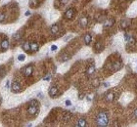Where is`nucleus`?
<instances>
[{"mask_svg": "<svg viewBox=\"0 0 137 127\" xmlns=\"http://www.w3.org/2000/svg\"><path fill=\"white\" fill-rule=\"evenodd\" d=\"M96 125L105 127L109 125V115L106 111H100L96 116Z\"/></svg>", "mask_w": 137, "mask_h": 127, "instance_id": "nucleus-1", "label": "nucleus"}, {"mask_svg": "<svg viewBox=\"0 0 137 127\" xmlns=\"http://www.w3.org/2000/svg\"><path fill=\"white\" fill-rule=\"evenodd\" d=\"M39 111V104L36 100H31L27 107V113L29 115H35Z\"/></svg>", "mask_w": 137, "mask_h": 127, "instance_id": "nucleus-2", "label": "nucleus"}, {"mask_svg": "<svg viewBox=\"0 0 137 127\" xmlns=\"http://www.w3.org/2000/svg\"><path fill=\"white\" fill-rule=\"evenodd\" d=\"M11 90H12L13 93L19 94V93H21V92L23 91V87H22V85H21L20 82H18V81H13V82L11 83Z\"/></svg>", "mask_w": 137, "mask_h": 127, "instance_id": "nucleus-3", "label": "nucleus"}, {"mask_svg": "<svg viewBox=\"0 0 137 127\" xmlns=\"http://www.w3.org/2000/svg\"><path fill=\"white\" fill-rule=\"evenodd\" d=\"M75 14H76V10H75L74 8H69V9L65 12L64 16H65V18H66L67 20H72V19L74 18Z\"/></svg>", "mask_w": 137, "mask_h": 127, "instance_id": "nucleus-4", "label": "nucleus"}, {"mask_svg": "<svg viewBox=\"0 0 137 127\" xmlns=\"http://www.w3.org/2000/svg\"><path fill=\"white\" fill-rule=\"evenodd\" d=\"M32 73H33V68L32 66H27L24 69V74L26 77H30L32 75Z\"/></svg>", "mask_w": 137, "mask_h": 127, "instance_id": "nucleus-5", "label": "nucleus"}, {"mask_svg": "<svg viewBox=\"0 0 137 127\" xmlns=\"http://www.w3.org/2000/svg\"><path fill=\"white\" fill-rule=\"evenodd\" d=\"M49 96L51 97V98H55V97H57L58 96V94H59V90H58V88L56 87V86H52L50 89H49Z\"/></svg>", "mask_w": 137, "mask_h": 127, "instance_id": "nucleus-6", "label": "nucleus"}, {"mask_svg": "<svg viewBox=\"0 0 137 127\" xmlns=\"http://www.w3.org/2000/svg\"><path fill=\"white\" fill-rule=\"evenodd\" d=\"M121 67H122L121 60L116 61V62H114V63H113V65H112V69H113L114 71H118V70H120V69H121Z\"/></svg>", "mask_w": 137, "mask_h": 127, "instance_id": "nucleus-7", "label": "nucleus"}, {"mask_svg": "<svg viewBox=\"0 0 137 127\" xmlns=\"http://www.w3.org/2000/svg\"><path fill=\"white\" fill-rule=\"evenodd\" d=\"M83 40H84V43H85V45H89V44L91 43V41H92V35H91L89 32H87V33L84 35V37H83Z\"/></svg>", "mask_w": 137, "mask_h": 127, "instance_id": "nucleus-8", "label": "nucleus"}, {"mask_svg": "<svg viewBox=\"0 0 137 127\" xmlns=\"http://www.w3.org/2000/svg\"><path fill=\"white\" fill-rule=\"evenodd\" d=\"M0 46H1V50L3 51V52L7 50V49L9 48V41H8V39H3V40L1 41Z\"/></svg>", "mask_w": 137, "mask_h": 127, "instance_id": "nucleus-9", "label": "nucleus"}, {"mask_svg": "<svg viewBox=\"0 0 137 127\" xmlns=\"http://www.w3.org/2000/svg\"><path fill=\"white\" fill-rule=\"evenodd\" d=\"M115 24V20L114 19H109V20H107L105 23H104V25H103V27L104 28H110L111 26H113Z\"/></svg>", "mask_w": 137, "mask_h": 127, "instance_id": "nucleus-10", "label": "nucleus"}, {"mask_svg": "<svg viewBox=\"0 0 137 127\" xmlns=\"http://www.w3.org/2000/svg\"><path fill=\"white\" fill-rule=\"evenodd\" d=\"M79 25L81 26L82 28H84V27H86L87 25H88V19H87V17H82L81 19L79 20Z\"/></svg>", "mask_w": 137, "mask_h": 127, "instance_id": "nucleus-11", "label": "nucleus"}, {"mask_svg": "<svg viewBox=\"0 0 137 127\" xmlns=\"http://www.w3.org/2000/svg\"><path fill=\"white\" fill-rule=\"evenodd\" d=\"M114 99H115V94H114L113 92L107 93L106 96H105V100L107 102H113L114 101Z\"/></svg>", "mask_w": 137, "mask_h": 127, "instance_id": "nucleus-12", "label": "nucleus"}, {"mask_svg": "<svg viewBox=\"0 0 137 127\" xmlns=\"http://www.w3.org/2000/svg\"><path fill=\"white\" fill-rule=\"evenodd\" d=\"M94 73H95V67H94V65L89 66L87 68V70H86V74L87 75H92Z\"/></svg>", "mask_w": 137, "mask_h": 127, "instance_id": "nucleus-13", "label": "nucleus"}, {"mask_svg": "<svg viewBox=\"0 0 137 127\" xmlns=\"http://www.w3.org/2000/svg\"><path fill=\"white\" fill-rule=\"evenodd\" d=\"M39 49V45L36 42H31L30 43V52H37Z\"/></svg>", "mask_w": 137, "mask_h": 127, "instance_id": "nucleus-14", "label": "nucleus"}, {"mask_svg": "<svg viewBox=\"0 0 137 127\" xmlns=\"http://www.w3.org/2000/svg\"><path fill=\"white\" fill-rule=\"evenodd\" d=\"M87 125V122H86V120L84 119V118H80L78 121V123L76 124V126L78 127H85Z\"/></svg>", "mask_w": 137, "mask_h": 127, "instance_id": "nucleus-15", "label": "nucleus"}, {"mask_svg": "<svg viewBox=\"0 0 137 127\" xmlns=\"http://www.w3.org/2000/svg\"><path fill=\"white\" fill-rule=\"evenodd\" d=\"M50 32L55 35V34H57L58 32H59V25H53L51 26V28H50Z\"/></svg>", "mask_w": 137, "mask_h": 127, "instance_id": "nucleus-16", "label": "nucleus"}, {"mask_svg": "<svg viewBox=\"0 0 137 127\" xmlns=\"http://www.w3.org/2000/svg\"><path fill=\"white\" fill-rule=\"evenodd\" d=\"M94 48H95V50L98 51V52H100V51H102L104 49V47H103V44L100 42V41H97L96 43H95V46H94Z\"/></svg>", "mask_w": 137, "mask_h": 127, "instance_id": "nucleus-17", "label": "nucleus"}, {"mask_svg": "<svg viewBox=\"0 0 137 127\" xmlns=\"http://www.w3.org/2000/svg\"><path fill=\"white\" fill-rule=\"evenodd\" d=\"M22 47H23V49H24L25 52H29L30 51V43L28 41H26V42H24Z\"/></svg>", "mask_w": 137, "mask_h": 127, "instance_id": "nucleus-18", "label": "nucleus"}, {"mask_svg": "<svg viewBox=\"0 0 137 127\" xmlns=\"http://www.w3.org/2000/svg\"><path fill=\"white\" fill-rule=\"evenodd\" d=\"M37 4H38V0H29L28 2V5L30 8H36Z\"/></svg>", "mask_w": 137, "mask_h": 127, "instance_id": "nucleus-19", "label": "nucleus"}, {"mask_svg": "<svg viewBox=\"0 0 137 127\" xmlns=\"http://www.w3.org/2000/svg\"><path fill=\"white\" fill-rule=\"evenodd\" d=\"M128 25H129V23H128L126 20L121 21V23H120V27H121L122 29H126V28L128 27Z\"/></svg>", "mask_w": 137, "mask_h": 127, "instance_id": "nucleus-20", "label": "nucleus"}, {"mask_svg": "<svg viewBox=\"0 0 137 127\" xmlns=\"http://www.w3.org/2000/svg\"><path fill=\"white\" fill-rule=\"evenodd\" d=\"M13 38H14L15 40H20V39L22 38V31L20 30V31L16 32V33L13 35Z\"/></svg>", "mask_w": 137, "mask_h": 127, "instance_id": "nucleus-21", "label": "nucleus"}, {"mask_svg": "<svg viewBox=\"0 0 137 127\" xmlns=\"http://www.w3.org/2000/svg\"><path fill=\"white\" fill-rule=\"evenodd\" d=\"M69 59H70V56H69V55H66V54H64V55L61 57V60H62V62H67Z\"/></svg>", "mask_w": 137, "mask_h": 127, "instance_id": "nucleus-22", "label": "nucleus"}, {"mask_svg": "<svg viewBox=\"0 0 137 127\" xmlns=\"http://www.w3.org/2000/svg\"><path fill=\"white\" fill-rule=\"evenodd\" d=\"M6 19V14L5 13H0V23H3Z\"/></svg>", "mask_w": 137, "mask_h": 127, "instance_id": "nucleus-23", "label": "nucleus"}, {"mask_svg": "<svg viewBox=\"0 0 137 127\" xmlns=\"http://www.w3.org/2000/svg\"><path fill=\"white\" fill-rule=\"evenodd\" d=\"M131 45H134L135 44V39H134V37L133 36H129V38H128V40H127Z\"/></svg>", "mask_w": 137, "mask_h": 127, "instance_id": "nucleus-24", "label": "nucleus"}, {"mask_svg": "<svg viewBox=\"0 0 137 127\" xmlns=\"http://www.w3.org/2000/svg\"><path fill=\"white\" fill-rule=\"evenodd\" d=\"M4 67H1L0 68V76L1 77H4L5 76V73H6V70H3Z\"/></svg>", "mask_w": 137, "mask_h": 127, "instance_id": "nucleus-25", "label": "nucleus"}, {"mask_svg": "<svg viewBox=\"0 0 137 127\" xmlns=\"http://www.w3.org/2000/svg\"><path fill=\"white\" fill-rule=\"evenodd\" d=\"M18 60H19L20 62L25 61V60H26V56H25L24 54H21V55H19V56H18Z\"/></svg>", "mask_w": 137, "mask_h": 127, "instance_id": "nucleus-26", "label": "nucleus"}, {"mask_svg": "<svg viewBox=\"0 0 137 127\" xmlns=\"http://www.w3.org/2000/svg\"><path fill=\"white\" fill-rule=\"evenodd\" d=\"M70 118H71V113H68V112H66V113H65V116H64V120L67 122V121H68Z\"/></svg>", "mask_w": 137, "mask_h": 127, "instance_id": "nucleus-27", "label": "nucleus"}, {"mask_svg": "<svg viewBox=\"0 0 137 127\" xmlns=\"http://www.w3.org/2000/svg\"><path fill=\"white\" fill-rule=\"evenodd\" d=\"M50 78H51V74L50 73H48V74H46V75L44 76V80H46V81H48V80H50Z\"/></svg>", "mask_w": 137, "mask_h": 127, "instance_id": "nucleus-28", "label": "nucleus"}, {"mask_svg": "<svg viewBox=\"0 0 137 127\" xmlns=\"http://www.w3.org/2000/svg\"><path fill=\"white\" fill-rule=\"evenodd\" d=\"M68 2H69V0H61V4L62 5H66Z\"/></svg>", "mask_w": 137, "mask_h": 127, "instance_id": "nucleus-29", "label": "nucleus"}, {"mask_svg": "<svg viewBox=\"0 0 137 127\" xmlns=\"http://www.w3.org/2000/svg\"><path fill=\"white\" fill-rule=\"evenodd\" d=\"M128 38H129V35H128L127 33H125V34H124V40H125V41H127V40H128Z\"/></svg>", "mask_w": 137, "mask_h": 127, "instance_id": "nucleus-30", "label": "nucleus"}, {"mask_svg": "<svg viewBox=\"0 0 137 127\" xmlns=\"http://www.w3.org/2000/svg\"><path fill=\"white\" fill-rule=\"evenodd\" d=\"M66 105L67 106H72V102L70 101V100H66Z\"/></svg>", "mask_w": 137, "mask_h": 127, "instance_id": "nucleus-31", "label": "nucleus"}, {"mask_svg": "<svg viewBox=\"0 0 137 127\" xmlns=\"http://www.w3.org/2000/svg\"><path fill=\"white\" fill-rule=\"evenodd\" d=\"M57 50V46L56 45H52L51 46V51H56Z\"/></svg>", "mask_w": 137, "mask_h": 127, "instance_id": "nucleus-32", "label": "nucleus"}, {"mask_svg": "<svg viewBox=\"0 0 137 127\" xmlns=\"http://www.w3.org/2000/svg\"><path fill=\"white\" fill-rule=\"evenodd\" d=\"M133 115H134V116H135V117L137 118V109H135V110H134V112H133Z\"/></svg>", "mask_w": 137, "mask_h": 127, "instance_id": "nucleus-33", "label": "nucleus"}, {"mask_svg": "<svg viewBox=\"0 0 137 127\" xmlns=\"http://www.w3.org/2000/svg\"><path fill=\"white\" fill-rule=\"evenodd\" d=\"M29 15H30V12H28V11L26 12V16H29Z\"/></svg>", "mask_w": 137, "mask_h": 127, "instance_id": "nucleus-34", "label": "nucleus"}, {"mask_svg": "<svg viewBox=\"0 0 137 127\" xmlns=\"http://www.w3.org/2000/svg\"><path fill=\"white\" fill-rule=\"evenodd\" d=\"M104 86H105V87H108V86H109V83H104Z\"/></svg>", "mask_w": 137, "mask_h": 127, "instance_id": "nucleus-35", "label": "nucleus"}, {"mask_svg": "<svg viewBox=\"0 0 137 127\" xmlns=\"http://www.w3.org/2000/svg\"><path fill=\"white\" fill-rule=\"evenodd\" d=\"M136 70H137V69H136Z\"/></svg>", "mask_w": 137, "mask_h": 127, "instance_id": "nucleus-36", "label": "nucleus"}]
</instances>
